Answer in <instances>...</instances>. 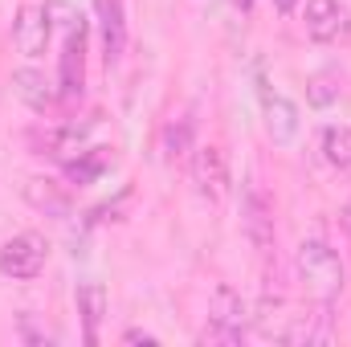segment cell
Instances as JSON below:
<instances>
[{
    "label": "cell",
    "mask_w": 351,
    "mask_h": 347,
    "mask_svg": "<svg viewBox=\"0 0 351 347\" xmlns=\"http://www.w3.org/2000/svg\"><path fill=\"white\" fill-rule=\"evenodd\" d=\"M306 98H311L315 106H331V102L339 98V86H335V78H327V74H323V78H315V82H311V90H306Z\"/></svg>",
    "instance_id": "18"
},
{
    "label": "cell",
    "mask_w": 351,
    "mask_h": 347,
    "mask_svg": "<svg viewBox=\"0 0 351 347\" xmlns=\"http://www.w3.org/2000/svg\"><path fill=\"white\" fill-rule=\"evenodd\" d=\"M241 233L250 237L254 250H262V254L274 250V200L265 196L258 180H245V188H241Z\"/></svg>",
    "instance_id": "3"
},
{
    "label": "cell",
    "mask_w": 351,
    "mask_h": 347,
    "mask_svg": "<svg viewBox=\"0 0 351 347\" xmlns=\"http://www.w3.org/2000/svg\"><path fill=\"white\" fill-rule=\"evenodd\" d=\"M53 37V21H49V8L45 4H25L12 21V45L25 53V58H41L45 45Z\"/></svg>",
    "instance_id": "8"
},
{
    "label": "cell",
    "mask_w": 351,
    "mask_h": 347,
    "mask_svg": "<svg viewBox=\"0 0 351 347\" xmlns=\"http://www.w3.org/2000/svg\"><path fill=\"white\" fill-rule=\"evenodd\" d=\"M262 115H265V131L278 147H290L298 139V127H302L298 106L282 90H269V82H262Z\"/></svg>",
    "instance_id": "9"
},
{
    "label": "cell",
    "mask_w": 351,
    "mask_h": 347,
    "mask_svg": "<svg viewBox=\"0 0 351 347\" xmlns=\"http://www.w3.org/2000/svg\"><path fill=\"white\" fill-rule=\"evenodd\" d=\"M192 184L208 204H221L229 196V156L217 143H204L192 152Z\"/></svg>",
    "instance_id": "4"
},
{
    "label": "cell",
    "mask_w": 351,
    "mask_h": 347,
    "mask_svg": "<svg viewBox=\"0 0 351 347\" xmlns=\"http://www.w3.org/2000/svg\"><path fill=\"white\" fill-rule=\"evenodd\" d=\"M192 135H196L192 119H172V123L160 131V152H164L168 164H180V160L192 152Z\"/></svg>",
    "instance_id": "14"
},
{
    "label": "cell",
    "mask_w": 351,
    "mask_h": 347,
    "mask_svg": "<svg viewBox=\"0 0 351 347\" xmlns=\"http://www.w3.org/2000/svg\"><path fill=\"white\" fill-rule=\"evenodd\" d=\"M25 196H29L37 208L53 213V217H66V213H70V196H66L53 180H29V184H25Z\"/></svg>",
    "instance_id": "17"
},
{
    "label": "cell",
    "mask_w": 351,
    "mask_h": 347,
    "mask_svg": "<svg viewBox=\"0 0 351 347\" xmlns=\"http://www.w3.org/2000/svg\"><path fill=\"white\" fill-rule=\"evenodd\" d=\"M294 265H298V282H302V290L315 307L327 311L331 302H339V294L348 286V270L327 241H302Z\"/></svg>",
    "instance_id": "1"
},
{
    "label": "cell",
    "mask_w": 351,
    "mask_h": 347,
    "mask_svg": "<svg viewBox=\"0 0 351 347\" xmlns=\"http://www.w3.org/2000/svg\"><path fill=\"white\" fill-rule=\"evenodd\" d=\"M123 344H160V339H156L152 331H139V327H131V331L123 335Z\"/></svg>",
    "instance_id": "19"
},
{
    "label": "cell",
    "mask_w": 351,
    "mask_h": 347,
    "mask_svg": "<svg viewBox=\"0 0 351 347\" xmlns=\"http://www.w3.org/2000/svg\"><path fill=\"white\" fill-rule=\"evenodd\" d=\"M86 82V25L78 21L66 37V53H62V98H78Z\"/></svg>",
    "instance_id": "10"
},
{
    "label": "cell",
    "mask_w": 351,
    "mask_h": 347,
    "mask_svg": "<svg viewBox=\"0 0 351 347\" xmlns=\"http://www.w3.org/2000/svg\"><path fill=\"white\" fill-rule=\"evenodd\" d=\"M12 90H16L33 110H49V106L58 102L53 82H45V74H37V70H16V74H12Z\"/></svg>",
    "instance_id": "13"
},
{
    "label": "cell",
    "mask_w": 351,
    "mask_h": 347,
    "mask_svg": "<svg viewBox=\"0 0 351 347\" xmlns=\"http://www.w3.org/2000/svg\"><path fill=\"white\" fill-rule=\"evenodd\" d=\"M319 147H323V160L335 172L351 176V127H327L323 139H319Z\"/></svg>",
    "instance_id": "16"
},
{
    "label": "cell",
    "mask_w": 351,
    "mask_h": 347,
    "mask_svg": "<svg viewBox=\"0 0 351 347\" xmlns=\"http://www.w3.org/2000/svg\"><path fill=\"white\" fill-rule=\"evenodd\" d=\"M343 225H348V229H351V200H348V204H343Z\"/></svg>",
    "instance_id": "20"
},
{
    "label": "cell",
    "mask_w": 351,
    "mask_h": 347,
    "mask_svg": "<svg viewBox=\"0 0 351 347\" xmlns=\"http://www.w3.org/2000/svg\"><path fill=\"white\" fill-rule=\"evenodd\" d=\"M98 25H102V58L106 66H114L127 49V16H123V0H98Z\"/></svg>",
    "instance_id": "11"
},
{
    "label": "cell",
    "mask_w": 351,
    "mask_h": 347,
    "mask_svg": "<svg viewBox=\"0 0 351 347\" xmlns=\"http://www.w3.org/2000/svg\"><path fill=\"white\" fill-rule=\"evenodd\" d=\"M302 25H306V33H311L319 45H331V41L348 37L351 12L339 0H306V4H302Z\"/></svg>",
    "instance_id": "7"
},
{
    "label": "cell",
    "mask_w": 351,
    "mask_h": 347,
    "mask_svg": "<svg viewBox=\"0 0 351 347\" xmlns=\"http://www.w3.org/2000/svg\"><path fill=\"white\" fill-rule=\"evenodd\" d=\"M90 131H94V119L86 123H58V127H45L41 135H33V147L37 156H49V160H74L78 152H86Z\"/></svg>",
    "instance_id": "6"
},
{
    "label": "cell",
    "mask_w": 351,
    "mask_h": 347,
    "mask_svg": "<svg viewBox=\"0 0 351 347\" xmlns=\"http://www.w3.org/2000/svg\"><path fill=\"white\" fill-rule=\"evenodd\" d=\"M45 254L49 250H45V241L37 233H16V237H8L0 246V274L12 278V282H29V278L41 274Z\"/></svg>",
    "instance_id": "5"
},
{
    "label": "cell",
    "mask_w": 351,
    "mask_h": 347,
    "mask_svg": "<svg viewBox=\"0 0 351 347\" xmlns=\"http://www.w3.org/2000/svg\"><path fill=\"white\" fill-rule=\"evenodd\" d=\"M106 164H110L106 147H86L74 160H66V176H70V184H94L98 176L106 172Z\"/></svg>",
    "instance_id": "15"
},
{
    "label": "cell",
    "mask_w": 351,
    "mask_h": 347,
    "mask_svg": "<svg viewBox=\"0 0 351 347\" xmlns=\"http://www.w3.org/2000/svg\"><path fill=\"white\" fill-rule=\"evenodd\" d=\"M245 339V302L233 286H217L208 298V323L200 344H241Z\"/></svg>",
    "instance_id": "2"
},
{
    "label": "cell",
    "mask_w": 351,
    "mask_h": 347,
    "mask_svg": "<svg viewBox=\"0 0 351 347\" xmlns=\"http://www.w3.org/2000/svg\"><path fill=\"white\" fill-rule=\"evenodd\" d=\"M74 298H78V315H82V327H86V344H98V331H102V319H106L102 282H82Z\"/></svg>",
    "instance_id": "12"
}]
</instances>
